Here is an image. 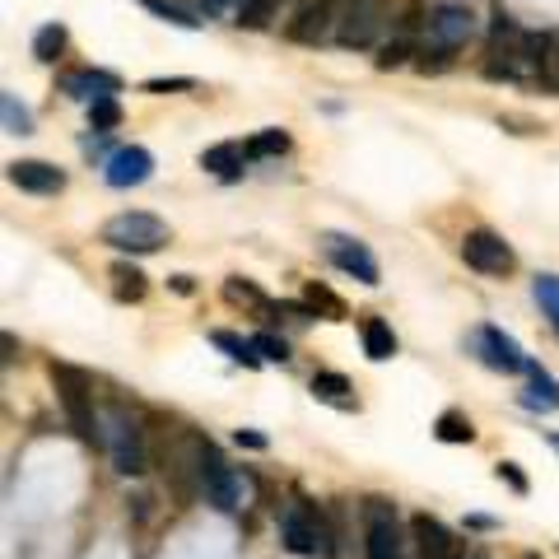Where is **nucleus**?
<instances>
[{
	"label": "nucleus",
	"mask_w": 559,
	"mask_h": 559,
	"mask_svg": "<svg viewBox=\"0 0 559 559\" xmlns=\"http://www.w3.org/2000/svg\"><path fill=\"white\" fill-rule=\"evenodd\" d=\"M103 243L117 252H159L168 243V224L150 210H126L103 224Z\"/></svg>",
	"instance_id": "4"
},
{
	"label": "nucleus",
	"mask_w": 559,
	"mask_h": 559,
	"mask_svg": "<svg viewBox=\"0 0 559 559\" xmlns=\"http://www.w3.org/2000/svg\"><path fill=\"white\" fill-rule=\"evenodd\" d=\"M355 387H350V378L345 373H313V396L317 401H327V406H341V410H359Z\"/></svg>",
	"instance_id": "20"
},
{
	"label": "nucleus",
	"mask_w": 559,
	"mask_h": 559,
	"mask_svg": "<svg viewBox=\"0 0 559 559\" xmlns=\"http://www.w3.org/2000/svg\"><path fill=\"white\" fill-rule=\"evenodd\" d=\"M364 555L369 559H401L406 555V527L396 518L392 499H369V504H364Z\"/></svg>",
	"instance_id": "5"
},
{
	"label": "nucleus",
	"mask_w": 559,
	"mask_h": 559,
	"mask_svg": "<svg viewBox=\"0 0 559 559\" xmlns=\"http://www.w3.org/2000/svg\"><path fill=\"white\" fill-rule=\"evenodd\" d=\"M518 401L527 410H559V382L550 378L541 364H532V369H527V392H522Z\"/></svg>",
	"instance_id": "18"
},
{
	"label": "nucleus",
	"mask_w": 559,
	"mask_h": 559,
	"mask_svg": "<svg viewBox=\"0 0 559 559\" xmlns=\"http://www.w3.org/2000/svg\"><path fill=\"white\" fill-rule=\"evenodd\" d=\"M285 0H247L243 10H238V24L243 28H271V19L280 14Z\"/></svg>",
	"instance_id": "29"
},
{
	"label": "nucleus",
	"mask_w": 559,
	"mask_h": 559,
	"mask_svg": "<svg viewBox=\"0 0 559 559\" xmlns=\"http://www.w3.org/2000/svg\"><path fill=\"white\" fill-rule=\"evenodd\" d=\"M243 490H247V480L233 471V466H224L210 452V443H201V494H205V504H215L219 513H238L243 508Z\"/></svg>",
	"instance_id": "7"
},
{
	"label": "nucleus",
	"mask_w": 559,
	"mask_h": 559,
	"mask_svg": "<svg viewBox=\"0 0 559 559\" xmlns=\"http://www.w3.org/2000/svg\"><path fill=\"white\" fill-rule=\"evenodd\" d=\"M466 345H471V355L494 373H527L532 369V359L522 355V345L499 327H476L471 336H466Z\"/></svg>",
	"instance_id": "6"
},
{
	"label": "nucleus",
	"mask_w": 559,
	"mask_h": 559,
	"mask_svg": "<svg viewBox=\"0 0 559 559\" xmlns=\"http://www.w3.org/2000/svg\"><path fill=\"white\" fill-rule=\"evenodd\" d=\"M536 303L550 317V327L559 331V275H536Z\"/></svg>",
	"instance_id": "30"
},
{
	"label": "nucleus",
	"mask_w": 559,
	"mask_h": 559,
	"mask_svg": "<svg viewBox=\"0 0 559 559\" xmlns=\"http://www.w3.org/2000/svg\"><path fill=\"white\" fill-rule=\"evenodd\" d=\"M410 541H415V555L420 559H466L462 541H457L438 518H429V513H415V518H410Z\"/></svg>",
	"instance_id": "11"
},
{
	"label": "nucleus",
	"mask_w": 559,
	"mask_h": 559,
	"mask_svg": "<svg viewBox=\"0 0 559 559\" xmlns=\"http://www.w3.org/2000/svg\"><path fill=\"white\" fill-rule=\"evenodd\" d=\"M327 257L341 266L345 275H355L359 285H378V261L359 238H341V233H327Z\"/></svg>",
	"instance_id": "13"
},
{
	"label": "nucleus",
	"mask_w": 559,
	"mask_h": 559,
	"mask_svg": "<svg viewBox=\"0 0 559 559\" xmlns=\"http://www.w3.org/2000/svg\"><path fill=\"white\" fill-rule=\"evenodd\" d=\"M285 150H289L285 131H261V136L247 140V154H252V159H275V154H285Z\"/></svg>",
	"instance_id": "31"
},
{
	"label": "nucleus",
	"mask_w": 559,
	"mask_h": 559,
	"mask_svg": "<svg viewBox=\"0 0 559 559\" xmlns=\"http://www.w3.org/2000/svg\"><path fill=\"white\" fill-rule=\"evenodd\" d=\"M550 443H555V452H559V434H550Z\"/></svg>",
	"instance_id": "42"
},
{
	"label": "nucleus",
	"mask_w": 559,
	"mask_h": 559,
	"mask_svg": "<svg viewBox=\"0 0 559 559\" xmlns=\"http://www.w3.org/2000/svg\"><path fill=\"white\" fill-rule=\"evenodd\" d=\"M247 159H252V154H247L243 140H219V145H210V150L201 154V168L205 173H215V178H224V182H233L238 173H243Z\"/></svg>",
	"instance_id": "17"
},
{
	"label": "nucleus",
	"mask_w": 559,
	"mask_h": 559,
	"mask_svg": "<svg viewBox=\"0 0 559 559\" xmlns=\"http://www.w3.org/2000/svg\"><path fill=\"white\" fill-rule=\"evenodd\" d=\"M462 261L471 266V271H480V275H508L513 266H518L513 247H508L494 229H471L466 233L462 238Z\"/></svg>",
	"instance_id": "10"
},
{
	"label": "nucleus",
	"mask_w": 559,
	"mask_h": 559,
	"mask_svg": "<svg viewBox=\"0 0 559 559\" xmlns=\"http://www.w3.org/2000/svg\"><path fill=\"white\" fill-rule=\"evenodd\" d=\"M173 289H178V294H191V275H173Z\"/></svg>",
	"instance_id": "41"
},
{
	"label": "nucleus",
	"mask_w": 559,
	"mask_h": 559,
	"mask_svg": "<svg viewBox=\"0 0 559 559\" xmlns=\"http://www.w3.org/2000/svg\"><path fill=\"white\" fill-rule=\"evenodd\" d=\"M10 182L19 191H33V196H56V191L66 187V173L56 164H42V159H14Z\"/></svg>",
	"instance_id": "15"
},
{
	"label": "nucleus",
	"mask_w": 559,
	"mask_h": 559,
	"mask_svg": "<svg viewBox=\"0 0 559 559\" xmlns=\"http://www.w3.org/2000/svg\"><path fill=\"white\" fill-rule=\"evenodd\" d=\"M154 173V154L145 145H122V150L108 154V164H103V178L108 187H140V182H150Z\"/></svg>",
	"instance_id": "12"
},
{
	"label": "nucleus",
	"mask_w": 559,
	"mask_h": 559,
	"mask_svg": "<svg viewBox=\"0 0 559 559\" xmlns=\"http://www.w3.org/2000/svg\"><path fill=\"white\" fill-rule=\"evenodd\" d=\"M66 38H70L66 24H42L38 33H33V56H38L42 66H52L56 56L66 52Z\"/></svg>",
	"instance_id": "24"
},
{
	"label": "nucleus",
	"mask_w": 559,
	"mask_h": 559,
	"mask_svg": "<svg viewBox=\"0 0 559 559\" xmlns=\"http://www.w3.org/2000/svg\"><path fill=\"white\" fill-rule=\"evenodd\" d=\"M145 89L150 94H182V89H196V80L191 75H173V80H145Z\"/></svg>",
	"instance_id": "35"
},
{
	"label": "nucleus",
	"mask_w": 559,
	"mask_h": 559,
	"mask_svg": "<svg viewBox=\"0 0 559 559\" xmlns=\"http://www.w3.org/2000/svg\"><path fill=\"white\" fill-rule=\"evenodd\" d=\"M108 275H112V294H117L122 303H140V299H145V271H140V266L117 261Z\"/></svg>",
	"instance_id": "21"
},
{
	"label": "nucleus",
	"mask_w": 559,
	"mask_h": 559,
	"mask_svg": "<svg viewBox=\"0 0 559 559\" xmlns=\"http://www.w3.org/2000/svg\"><path fill=\"white\" fill-rule=\"evenodd\" d=\"M247 0H201V14H210V19H219V14H233L243 10Z\"/></svg>",
	"instance_id": "37"
},
{
	"label": "nucleus",
	"mask_w": 559,
	"mask_h": 559,
	"mask_svg": "<svg viewBox=\"0 0 559 559\" xmlns=\"http://www.w3.org/2000/svg\"><path fill=\"white\" fill-rule=\"evenodd\" d=\"M550 84H559V33L550 42Z\"/></svg>",
	"instance_id": "39"
},
{
	"label": "nucleus",
	"mask_w": 559,
	"mask_h": 559,
	"mask_svg": "<svg viewBox=\"0 0 559 559\" xmlns=\"http://www.w3.org/2000/svg\"><path fill=\"white\" fill-rule=\"evenodd\" d=\"M382 24H387V0H355V5H345L341 19H336V42L350 47V52L373 47Z\"/></svg>",
	"instance_id": "8"
},
{
	"label": "nucleus",
	"mask_w": 559,
	"mask_h": 559,
	"mask_svg": "<svg viewBox=\"0 0 559 559\" xmlns=\"http://www.w3.org/2000/svg\"><path fill=\"white\" fill-rule=\"evenodd\" d=\"M494 476H499V480H508V485H513L518 494H527V476L518 471V462H499V466H494Z\"/></svg>",
	"instance_id": "36"
},
{
	"label": "nucleus",
	"mask_w": 559,
	"mask_h": 559,
	"mask_svg": "<svg viewBox=\"0 0 559 559\" xmlns=\"http://www.w3.org/2000/svg\"><path fill=\"white\" fill-rule=\"evenodd\" d=\"M434 434H438V443H476V424L466 420L462 410H443Z\"/></svg>",
	"instance_id": "25"
},
{
	"label": "nucleus",
	"mask_w": 559,
	"mask_h": 559,
	"mask_svg": "<svg viewBox=\"0 0 559 559\" xmlns=\"http://www.w3.org/2000/svg\"><path fill=\"white\" fill-rule=\"evenodd\" d=\"M103 443H108L112 471L117 476H140L145 471V429L126 406H108L103 420Z\"/></svg>",
	"instance_id": "2"
},
{
	"label": "nucleus",
	"mask_w": 559,
	"mask_h": 559,
	"mask_svg": "<svg viewBox=\"0 0 559 559\" xmlns=\"http://www.w3.org/2000/svg\"><path fill=\"white\" fill-rule=\"evenodd\" d=\"M0 117H5V131L10 136H28L33 131V117H28V108L14 94H0Z\"/></svg>",
	"instance_id": "28"
},
{
	"label": "nucleus",
	"mask_w": 559,
	"mask_h": 559,
	"mask_svg": "<svg viewBox=\"0 0 559 559\" xmlns=\"http://www.w3.org/2000/svg\"><path fill=\"white\" fill-rule=\"evenodd\" d=\"M527 559H536V555H527Z\"/></svg>",
	"instance_id": "43"
},
{
	"label": "nucleus",
	"mask_w": 559,
	"mask_h": 559,
	"mask_svg": "<svg viewBox=\"0 0 559 559\" xmlns=\"http://www.w3.org/2000/svg\"><path fill=\"white\" fill-rule=\"evenodd\" d=\"M410 56H420V42L410 38V33H401V38H392L387 47H382L378 56V70H396V66H406Z\"/></svg>",
	"instance_id": "27"
},
{
	"label": "nucleus",
	"mask_w": 559,
	"mask_h": 559,
	"mask_svg": "<svg viewBox=\"0 0 559 559\" xmlns=\"http://www.w3.org/2000/svg\"><path fill=\"white\" fill-rule=\"evenodd\" d=\"M117 122H122V108H117V98H98V103H89V126H94V131H103V136H108Z\"/></svg>",
	"instance_id": "32"
},
{
	"label": "nucleus",
	"mask_w": 559,
	"mask_h": 559,
	"mask_svg": "<svg viewBox=\"0 0 559 559\" xmlns=\"http://www.w3.org/2000/svg\"><path fill=\"white\" fill-rule=\"evenodd\" d=\"M359 341H364V355H369L373 364L396 355V331L387 327L382 317H364V322H359Z\"/></svg>",
	"instance_id": "19"
},
{
	"label": "nucleus",
	"mask_w": 559,
	"mask_h": 559,
	"mask_svg": "<svg viewBox=\"0 0 559 559\" xmlns=\"http://www.w3.org/2000/svg\"><path fill=\"white\" fill-rule=\"evenodd\" d=\"M136 5H145L150 14H159L164 24H178V28H201V19H191L187 10H178V5H168V0H136Z\"/></svg>",
	"instance_id": "33"
},
{
	"label": "nucleus",
	"mask_w": 559,
	"mask_h": 559,
	"mask_svg": "<svg viewBox=\"0 0 559 559\" xmlns=\"http://www.w3.org/2000/svg\"><path fill=\"white\" fill-rule=\"evenodd\" d=\"M117 89H122V80L108 75V70H70V75H61V94H70L75 103H98V98H112Z\"/></svg>",
	"instance_id": "16"
},
{
	"label": "nucleus",
	"mask_w": 559,
	"mask_h": 559,
	"mask_svg": "<svg viewBox=\"0 0 559 559\" xmlns=\"http://www.w3.org/2000/svg\"><path fill=\"white\" fill-rule=\"evenodd\" d=\"M0 345H5V364H14V350H19V345H14L10 331H5V341H0Z\"/></svg>",
	"instance_id": "40"
},
{
	"label": "nucleus",
	"mask_w": 559,
	"mask_h": 559,
	"mask_svg": "<svg viewBox=\"0 0 559 559\" xmlns=\"http://www.w3.org/2000/svg\"><path fill=\"white\" fill-rule=\"evenodd\" d=\"M336 0H308L299 14H294V24H289V38L294 42H322L327 33H336Z\"/></svg>",
	"instance_id": "14"
},
{
	"label": "nucleus",
	"mask_w": 559,
	"mask_h": 559,
	"mask_svg": "<svg viewBox=\"0 0 559 559\" xmlns=\"http://www.w3.org/2000/svg\"><path fill=\"white\" fill-rule=\"evenodd\" d=\"M303 303L313 308V317H317V313H327V322H345V303L336 299L327 285H317V280L303 289Z\"/></svg>",
	"instance_id": "26"
},
{
	"label": "nucleus",
	"mask_w": 559,
	"mask_h": 559,
	"mask_svg": "<svg viewBox=\"0 0 559 559\" xmlns=\"http://www.w3.org/2000/svg\"><path fill=\"white\" fill-rule=\"evenodd\" d=\"M252 345H257L261 359H271V364H289V341L285 336H271V331H261V336H252Z\"/></svg>",
	"instance_id": "34"
},
{
	"label": "nucleus",
	"mask_w": 559,
	"mask_h": 559,
	"mask_svg": "<svg viewBox=\"0 0 559 559\" xmlns=\"http://www.w3.org/2000/svg\"><path fill=\"white\" fill-rule=\"evenodd\" d=\"M210 345H215V350H224V355H229L233 364H243V369H257V364H261L257 345L243 341V336H233V331H210Z\"/></svg>",
	"instance_id": "23"
},
{
	"label": "nucleus",
	"mask_w": 559,
	"mask_h": 559,
	"mask_svg": "<svg viewBox=\"0 0 559 559\" xmlns=\"http://www.w3.org/2000/svg\"><path fill=\"white\" fill-rule=\"evenodd\" d=\"M280 541H285L289 555H322L331 559V541L336 532L327 527V513L313 504H289L285 518H280Z\"/></svg>",
	"instance_id": "3"
},
{
	"label": "nucleus",
	"mask_w": 559,
	"mask_h": 559,
	"mask_svg": "<svg viewBox=\"0 0 559 559\" xmlns=\"http://www.w3.org/2000/svg\"><path fill=\"white\" fill-rule=\"evenodd\" d=\"M233 438H238L243 448H266V438H261V434H252V429H238V434H233Z\"/></svg>",
	"instance_id": "38"
},
{
	"label": "nucleus",
	"mask_w": 559,
	"mask_h": 559,
	"mask_svg": "<svg viewBox=\"0 0 559 559\" xmlns=\"http://www.w3.org/2000/svg\"><path fill=\"white\" fill-rule=\"evenodd\" d=\"M52 382L61 392V406H66V420L75 429L80 443H98L103 438V420L94 410V382L84 369H70V364H52Z\"/></svg>",
	"instance_id": "1"
},
{
	"label": "nucleus",
	"mask_w": 559,
	"mask_h": 559,
	"mask_svg": "<svg viewBox=\"0 0 559 559\" xmlns=\"http://www.w3.org/2000/svg\"><path fill=\"white\" fill-rule=\"evenodd\" d=\"M224 299L233 303V308H252V313H271V299L261 294L252 280H243V275H233V280H224Z\"/></svg>",
	"instance_id": "22"
},
{
	"label": "nucleus",
	"mask_w": 559,
	"mask_h": 559,
	"mask_svg": "<svg viewBox=\"0 0 559 559\" xmlns=\"http://www.w3.org/2000/svg\"><path fill=\"white\" fill-rule=\"evenodd\" d=\"M471 33H476V14L452 0L424 19V47H438V52H462Z\"/></svg>",
	"instance_id": "9"
}]
</instances>
